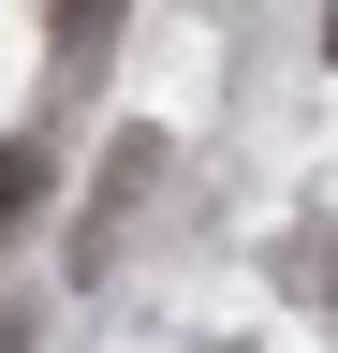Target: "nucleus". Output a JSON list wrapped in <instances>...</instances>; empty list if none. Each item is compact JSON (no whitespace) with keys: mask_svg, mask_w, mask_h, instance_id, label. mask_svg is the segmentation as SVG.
Instances as JSON below:
<instances>
[{"mask_svg":"<svg viewBox=\"0 0 338 353\" xmlns=\"http://www.w3.org/2000/svg\"><path fill=\"white\" fill-rule=\"evenodd\" d=\"M30 192H45V162H30V148H0V221H15Z\"/></svg>","mask_w":338,"mask_h":353,"instance_id":"f257e3e1","label":"nucleus"}]
</instances>
